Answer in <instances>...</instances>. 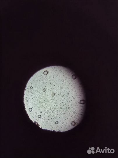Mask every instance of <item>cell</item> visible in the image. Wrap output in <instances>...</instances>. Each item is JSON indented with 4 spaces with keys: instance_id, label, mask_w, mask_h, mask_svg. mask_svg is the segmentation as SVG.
Returning <instances> with one entry per match:
<instances>
[{
    "instance_id": "6da1fadb",
    "label": "cell",
    "mask_w": 118,
    "mask_h": 158,
    "mask_svg": "<svg viewBox=\"0 0 118 158\" xmlns=\"http://www.w3.org/2000/svg\"><path fill=\"white\" fill-rule=\"evenodd\" d=\"M85 98L79 80L70 70L51 66L37 71L25 88L27 114L40 128L50 131L70 130L82 120Z\"/></svg>"
}]
</instances>
